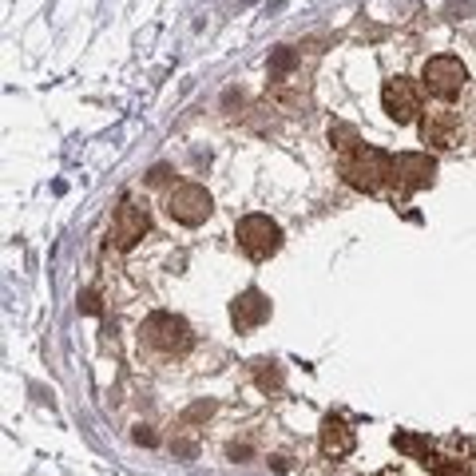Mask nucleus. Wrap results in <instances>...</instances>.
Instances as JSON below:
<instances>
[{
	"label": "nucleus",
	"mask_w": 476,
	"mask_h": 476,
	"mask_svg": "<svg viewBox=\"0 0 476 476\" xmlns=\"http://www.w3.org/2000/svg\"><path fill=\"white\" fill-rule=\"evenodd\" d=\"M342 178L353 187V191H381L385 183H393V159L381 151V147H357V151H350L342 159Z\"/></svg>",
	"instance_id": "1"
},
{
	"label": "nucleus",
	"mask_w": 476,
	"mask_h": 476,
	"mask_svg": "<svg viewBox=\"0 0 476 476\" xmlns=\"http://www.w3.org/2000/svg\"><path fill=\"white\" fill-rule=\"evenodd\" d=\"M234 238H238V251L251 258V262H266L282 246V226L270 215H246V218H238Z\"/></svg>",
	"instance_id": "2"
},
{
	"label": "nucleus",
	"mask_w": 476,
	"mask_h": 476,
	"mask_svg": "<svg viewBox=\"0 0 476 476\" xmlns=\"http://www.w3.org/2000/svg\"><path fill=\"white\" fill-rule=\"evenodd\" d=\"M143 342L151 345V350L167 353V357H178V353H187V350H191L195 334H191V325H187L178 314L155 310V314L143 322Z\"/></svg>",
	"instance_id": "3"
},
{
	"label": "nucleus",
	"mask_w": 476,
	"mask_h": 476,
	"mask_svg": "<svg viewBox=\"0 0 476 476\" xmlns=\"http://www.w3.org/2000/svg\"><path fill=\"white\" fill-rule=\"evenodd\" d=\"M421 84H425V92L436 99H456L461 87L469 84V72H464V64L456 56H433V60H425V68H421Z\"/></svg>",
	"instance_id": "4"
},
{
	"label": "nucleus",
	"mask_w": 476,
	"mask_h": 476,
	"mask_svg": "<svg viewBox=\"0 0 476 476\" xmlns=\"http://www.w3.org/2000/svg\"><path fill=\"white\" fill-rule=\"evenodd\" d=\"M215 211V198L206 195V187L198 183H178L171 195H167V215L183 226H203Z\"/></svg>",
	"instance_id": "5"
},
{
	"label": "nucleus",
	"mask_w": 476,
	"mask_h": 476,
	"mask_svg": "<svg viewBox=\"0 0 476 476\" xmlns=\"http://www.w3.org/2000/svg\"><path fill=\"white\" fill-rule=\"evenodd\" d=\"M433 178H436V159L429 151H405L393 159V183L401 195L425 191V187H433Z\"/></svg>",
	"instance_id": "6"
},
{
	"label": "nucleus",
	"mask_w": 476,
	"mask_h": 476,
	"mask_svg": "<svg viewBox=\"0 0 476 476\" xmlns=\"http://www.w3.org/2000/svg\"><path fill=\"white\" fill-rule=\"evenodd\" d=\"M381 107L393 124H413V119L421 115V92H416L413 79L393 76V79H385V87H381Z\"/></svg>",
	"instance_id": "7"
},
{
	"label": "nucleus",
	"mask_w": 476,
	"mask_h": 476,
	"mask_svg": "<svg viewBox=\"0 0 476 476\" xmlns=\"http://www.w3.org/2000/svg\"><path fill=\"white\" fill-rule=\"evenodd\" d=\"M270 298H266L262 290H243L231 302V325L238 334H251V330H258V325H266L270 322Z\"/></svg>",
	"instance_id": "8"
},
{
	"label": "nucleus",
	"mask_w": 476,
	"mask_h": 476,
	"mask_svg": "<svg viewBox=\"0 0 476 476\" xmlns=\"http://www.w3.org/2000/svg\"><path fill=\"white\" fill-rule=\"evenodd\" d=\"M147 211L139 203H132V198H124L115 211V223H112V243L119 246V251H132V246L139 243V238L147 234Z\"/></svg>",
	"instance_id": "9"
},
{
	"label": "nucleus",
	"mask_w": 476,
	"mask_h": 476,
	"mask_svg": "<svg viewBox=\"0 0 476 476\" xmlns=\"http://www.w3.org/2000/svg\"><path fill=\"white\" fill-rule=\"evenodd\" d=\"M357 444L353 429L342 421V416H325L322 421V453L330 456V461H342V456H350Z\"/></svg>",
	"instance_id": "10"
},
{
	"label": "nucleus",
	"mask_w": 476,
	"mask_h": 476,
	"mask_svg": "<svg viewBox=\"0 0 476 476\" xmlns=\"http://www.w3.org/2000/svg\"><path fill=\"white\" fill-rule=\"evenodd\" d=\"M456 132H461V124H456L453 112H429L421 124V139L433 147H453L456 143Z\"/></svg>",
	"instance_id": "11"
},
{
	"label": "nucleus",
	"mask_w": 476,
	"mask_h": 476,
	"mask_svg": "<svg viewBox=\"0 0 476 476\" xmlns=\"http://www.w3.org/2000/svg\"><path fill=\"white\" fill-rule=\"evenodd\" d=\"M251 377H254V385L262 393H278L286 385V373H282V365H278L274 357H254V362H251Z\"/></svg>",
	"instance_id": "12"
},
{
	"label": "nucleus",
	"mask_w": 476,
	"mask_h": 476,
	"mask_svg": "<svg viewBox=\"0 0 476 476\" xmlns=\"http://www.w3.org/2000/svg\"><path fill=\"white\" fill-rule=\"evenodd\" d=\"M393 444H397V449H401L405 456H416V461H425V464L433 461V444H429V436H416V433H397V436H393Z\"/></svg>",
	"instance_id": "13"
},
{
	"label": "nucleus",
	"mask_w": 476,
	"mask_h": 476,
	"mask_svg": "<svg viewBox=\"0 0 476 476\" xmlns=\"http://www.w3.org/2000/svg\"><path fill=\"white\" fill-rule=\"evenodd\" d=\"M330 143L342 155H350V151H357V147H362V139H357V127L353 124H334L330 127Z\"/></svg>",
	"instance_id": "14"
},
{
	"label": "nucleus",
	"mask_w": 476,
	"mask_h": 476,
	"mask_svg": "<svg viewBox=\"0 0 476 476\" xmlns=\"http://www.w3.org/2000/svg\"><path fill=\"white\" fill-rule=\"evenodd\" d=\"M294 68V48H278L274 60H270V76H282Z\"/></svg>",
	"instance_id": "15"
},
{
	"label": "nucleus",
	"mask_w": 476,
	"mask_h": 476,
	"mask_svg": "<svg viewBox=\"0 0 476 476\" xmlns=\"http://www.w3.org/2000/svg\"><path fill=\"white\" fill-rule=\"evenodd\" d=\"M433 476H469V469H464L461 461H436L433 464Z\"/></svg>",
	"instance_id": "16"
},
{
	"label": "nucleus",
	"mask_w": 476,
	"mask_h": 476,
	"mask_svg": "<svg viewBox=\"0 0 476 476\" xmlns=\"http://www.w3.org/2000/svg\"><path fill=\"white\" fill-rule=\"evenodd\" d=\"M211 413H215V405H211V401H198L195 409H187V416H183V421L191 425V421H203V416H211Z\"/></svg>",
	"instance_id": "17"
},
{
	"label": "nucleus",
	"mask_w": 476,
	"mask_h": 476,
	"mask_svg": "<svg viewBox=\"0 0 476 476\" xmlns=\"http://www.w3.org/2000/svg\"><path fill=\"white\" fill-rule=\"evenodd\" d=\"M167 178H171V167H163V163H159V167H155V171H151V175H147V183H151V187H163V183H167Z\"/></svg>",
	"instance_id": "18"
},
{
	"label": "nucleus",
	"mask_w": 476,
	"mask_h": 476,
	"mask_svg": "<svg viewBox=\"0 0 476 476\" xmlns=\"http://www.w3.org/2000/svg\"><path fill=\"white\" fill-rule=\"evenodd\" d=\"M84 314H99V294L96 290L84 294Z\"/></svg>",
	"instance_id": "19"
},
{
	"label": "nucleus",
	"mask_w": 476,
	"mask_h": 476,
	"mask_svg": "<svg viewBox=\"0 0 476 476\" xmlns=\"http://www.w3.org/2000/svg\"><path fill=\"white\" fill-rule=\"evenodd\" d=\"M171 449L178 453V456H195L198 449H195V441H171Z\"/></svg>",
	"instance_id": "20"
},
{
	"label": "nucleus",
	"mask_w": 476,
	"mask_h": 476,
	"mask_svg": "<svg viewBox=\"0 0 476 476\" xmlns=\"http://www.w3.org/2000/svg\"><path fill=\"white\" fill-rule=\"evenodd\" d=\"M135 441H139V444H155V436L147 433V429H135Z\"/></svg>",
	"instance_id": "21"
}]
</instances>
